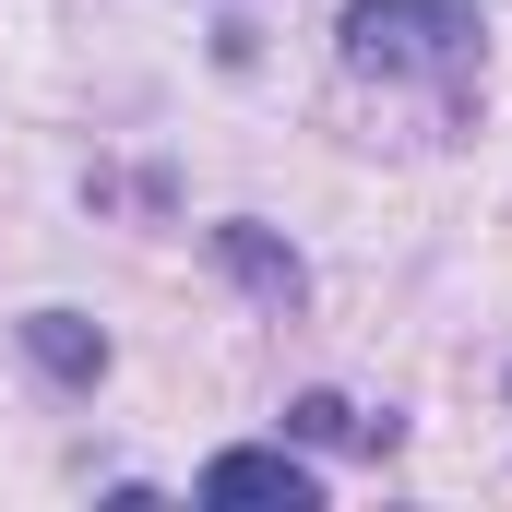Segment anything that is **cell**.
I'll list each match as a JSON object with an SVG mask.
<instances>
[{
    "mask_svg": "<svg viewBox=\"0 0 512 512\" xmlns=\"http://www.w3.org/2000/svg\"><path fill=\"white\" fill-rule=\"evenodd\" d=\"M215 251L239 262V274H251V286H262V298H298V251H274L262 227H215Z\"/></svg>",
    "mask_w": 512,
    "mask_h": 512,
    "instance_id": "277c9868",
    "label": "cell"
},
{
    "mask_svg": "<svg viewBox=\"0 0 512 512\" xmlns=\"http://www.w3.org/2000/svg\"><path fill=\"white\" fill-rule=\"evenodd\" d=\"M24 358H36L48 382H96V370H108V334H96L84 310H36V322H24Z\"/></svg>",
    "mask_w": 512,
    "mask_h": 512,
    "instance_id": "3957f363",
    "label": "cell"
},
{
    "mask_svg": "<svg viewBox=\"0 0 512 512\" xmlns=\"http://www.w3.org/2000/svg\"><path fill=\"white\" fill-rule=\"evenodd\" d=\"M203 501H227V512H310V501H322V477H310L286 441H239V453L203 465Z\"/></svg>",
    "mask_w": 512,
    "mask_h": 512,
    "instance_id": "7a4b0ae2",
    "label": "cell"
},
{
    "mask_svg": "<svg viewBox=\"0 0 512 512\" xmlns=\"http://www.w3.org/2000/svg\"><path fill=\"white\" fill-rule=\"evenodd\" d=\"M298 441H358V405H334V393H298V417H286Z\"/></svg>",
    "mask_w": 512,
    "mask_h": 512,
    "instance_id": "5b68a950",
    "label": "cell"
},
{
    "mask_svg": "<svg viewBox=\"0 0 512 512\" xmlns=\"http://www.w3.org/2000/svg\"><path fill=\"white\" fill-rule=\"evenodd\" d=\"M346 60L358 72H465L477 12L465 0H346Z\"/></svg>",
    "mask_w": 512,
    "mask_h": 512,
    "instance_id": "6da1fadb",
    "label": "cell"
}]
</instances>
